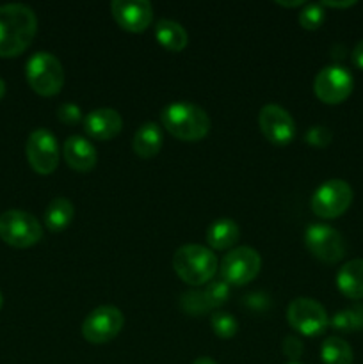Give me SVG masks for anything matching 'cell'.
Instances as JSON below:
<instances>
[{
  "instance_id": "13",
  "label": "cell",
  "mask_w": 363,
  "mask_h": 364,
  "mask_svg": "<svg viewBox=\"0 0 363 364\" xmlns=\"http://www.w3.org/2000/svg\"><path fill=\"white\" fill-rule=\"evenodd\" d=\"M258 124L267 141L276 146L290 144L292 139L295 137V121L283 107L274 103L262 107L258 114Z\"/></svg>"
},
{
  "instance_id": "5",
  "label": "cell",
  "mask_w": 363,
  "mask_h": 364,
  "mask_svg": "<svg viewBox=\"0 0 363 364\" xmlns=\"http://www.w3.org/2000/svg\"><path fill=\"white\" fill-rule=\"evenodd\" d=\"M0 238L7 245L27 249L43 238V228L32 213L23 210H7L0 213Z\"/></svg>"
},
{
  "instance_id": "16",
  "label": "cell",
  "mask_w": 363,
  "mask_h": 364,
  "mask_svg": "<svg viewBox=\"0 0 363 364\" xmlns=\"http://www.w3.org/2000/svg\"><path fill=\"white\" fill-rule=\"evenodd\" d=\"M63 155L68 166L78 173H88L98 162V151L93 146L91 141H88L82 135H71L64 141Z\"/></svg>"
},
{
  "instance_id": "8",
  "label": "cell",
  "mask_w": 363,
  "mask_h": 364,
  "mask_svg": "<svg viewBox=\"0 0 363 364\" xmlns=\"http://www.w3.org/2000/svg\"><path fill=\"white\" fill-rule=\"evenodd\" d=\"M262 269V258L253 247H235L221 262V277L228 284L242 287L255 279Z\"/></svg>"
},
{
  "instance_id": "35",
  "label": "cell",
  "mask_w": 363,
  "mask_h": 364,
  "mask_svg": "<svg viewBox=\"0 0 363 364\" xmlns=\"http://www.w3.org/2000/svg\"><path fill=\"white\" fill-rule=\"evenodd\" d=\"M4 95H6V82H4V78L0 77V100L4 98Z\"/></svg>"
},
{
  "instance_id": "19",
  "label": "cell",
  "mask_w": 363,
  "mask_h": 364,
  "mask_svg": "<svg viewBox=\"0 0 363 364\" xmlns=\"http://www.w3.org/2000/svg\"><path fill=\"white\" fill-rule=\"evenodd\" d=\"M241 238L238 224L231 219H217L206 230V242L216 251H226L233 247Z\"/></svg>"
},
{
  "instance_id": "26",
  "label": "cell",
  "mask_w": 363,
  "mask_h": 364,
  "mask_svg": "<svg viewBox=\"0 0 363 364\" xmlns=\"http://www.w3.org/2000/svg\"><path fill=\"white\" fill-rule=\"evenodd\" d=\"M326 20L322 4H306L302 11L299 13V23L306 31H317Z\"/></svg>"
},
{
  "instance_id": "32",
  "label": "cell",
  "mask_w": 363,
  "mask_h": 364,
  "mask_svg": "<svg viewBox=\"0 0 363 364\" xmlns=\"http://www.w3.org/2000/svg\"><path fill=\"white\" fill-rule=\"evenodd\" d=\"M354 0H347V2H331V0H324L322 7H335V9H345V7L354 6Z\"/></svg>"
},
{
  "instance_id": "15",
  "label": "cell",
  "mask_w": 363,
  "mask_h": 364,
  "mask_svg": "<svg viewBox=\"0 0 363 364\" xmlns=\"http://www.w3.org/2000/svg\"><path fill=\"white\" fill-rule=\"evenodd\" d=\"M84 130L89 137L96 139V141H109L114 139L123 128V119H121L120 112L114 109H95L89 114H85L84 119Z\"/></svg>"
},
{
  "instance_id": "1",
  "label": "cell",
  "mask_w": 363,
  "mask_h": 364,
  "mask_svg": "<svg viewBox=\"0 0 363 364\" xmlns=\"http://www.w3.org/2000/svg\"><path fill=\"white\" fill-rule=\"evenodd\" d=\"M38 31V18L25 4L0 6V57H16L28 48Z\"/></svg>"
},
{
  "instance_id": "17",
  "label": "cell",
  "mask_w": 363,
  "mask_h": 364,
  "mask_svg": "<svg viewBox=\"0 0 363 364\" xmlns=\"http://www.w3.org/2000/svg\"><path fill=\"white\" fill-rule=\"evenodd\" d=\"M337 288L344 297L363 299V259H351L337 274Z\"/></svg>"
},
{
  "instance_id": "11",
  "label": "cell",
  "mask_w": 363,
  "mask_h": 364,
  "mask_svg": "<svg viewBox=\"0 0 363 364\" xmlns=\"http://www.w3.org/2000/svg\"><path fill=\"white\" fill-rule=\"evenodd\" d=\"M288 323L302 336H319L330 323L322 304L308 297H298L288 304Z\"/></svg>"
},
{
  "instance_id": "14",
  "label": "cell",
  "mask_w": 363,
  "mask_h": 364,
  "mask_svg": "<svg viewBox=\"0 0 363 364\" xmlns=\"http://www.w3.org/2000/svg\"><path fill=\"white\" fill-rule=\"evenodd\" d=\"M110 11L121 28L128 32H144L153 18V7L148 0H114Z\"/></svg>"
},
{
  "instance_id": "25",
  "label": "cell",
  "mask_w": 363,
  "mask_h": 364,
  "mask_svg": "<svg viewBox=\"0 0 363 364\" xmlns=\"http://www.w3.org/2000/svg\"><path fill=\"white\" fill-rule=\"evenodd\" d=\"M180 306L184 308V311L187 313V315H205V313H209L210 309V304L209 301H206L205 294H203V290H194V291H187V294H184L180 297Z\"/></svg>"
},
{
  "instance_id": "34",
  "label": "cell",
  "mask_w": 363,
  "mask_h": 364,
  "mask_svg": "<svg viewBox=\"0 0 363 364\" xmlns=\"http://www.w3.org/2000/svg\"><path fill=\"white\" fill-rule=\"evenodd\" d=\"M192 364H217L212 358H198Z\"/></svg>"
},
{
  "instance_id": "24",
  "label": "cell",
  "mask_w": 363,
  "mask_h": 364,
  "mask_svg": "<svg viewBox=\"0 0 363 364\" xmlns=\"http://www.w3.org/2000/svg\"><path fill=\"white\" fill-rule=\"evenodd\" d=\"M210 326H212L214 333L217 334L223 340H230L237 334L238 331V322L230 315V313L224 311H216L210 315Z\"/></svg>"
},
{
  "instance_id": "29",
  "label": "cell",
  "mask_w": 363,
  "mask_h": 364,
  "mask_svg": "<svg viewBox=\"0 0 363 364\" xmlns=\"http://www.w3.org/2000/svg\"><path fill=\"white\" fill-rule=\"evenodd\" d=\"M57 117H59L64 124H77L78 121H82V110L78 105L68 102L63 103V105L57 109Z\"/></svg>"
},
{
  "instance_id": "27",
  "label": "cell",
  "mask_w": 363,
  "mask_h": 364,
  "mask_svg": "<svg viewBox=\"0 0 363 364\" xmlns=\"http://www.w3.org/2000/svg\"><path fill=\"white\" fill-rule=\"evenodd\" d=\"M203 294H205L210 308H219V306H223L224 302L228 301V297H230V284L224 279L210 281V283L206 284L205 290H203Z\"/></svg>"
},
{
  "instance_id": "3",
  "label": "cell",
  "mask_w": 363,
  "mask_h": 364,
  "mask_svg": "<svg viewBox=\"0 0 363 364\" xmlns=\"http://www.w3.org/2000/svg\"><path fill=\"white\" fill-rule=\"evenodd\" d=\"M173 267L177 276L184 283L201 287L210 283L217 270V258L209 247L198 244H187L177 249L173 256Z\"/></svg>"
},
{
  "instance_id": "37",
  "label": "cell",
  "mask_w": 363,
  "mask_h": 364,
  "mask_svg": "<svg viewBox=\"0 0 363 364\" xmlns=\"http://www.w3.org/2000/svg\"><path fill=\"white\" fill-rule=\"evenodd\" d=\"M288 364H301V363H288Z\"/></svg>"
},
{
  "instance_id": "2",
  "label": "cell",
  "mask_w": 363,
  "mask_h": 364,
  "mask_svg": "<svg viewBox=\"0 0 363 364\" xmlns=\"http://www.w3.org/2000/svg\"><path fill=\"white\" fill-rule=\"evenodd\" d=\"M164 128L180 141H201L210 132V117L199 105L189 102H174L164 107L160 114Z\"/></svg>"
},
{
  "instance_id": "6",
  "label": "cell",
  "mask_w": 363,
  "mask_h": 364,
  "mask_svg": "<svg viewBox=\"0 0 363 364\" xmlns=\"http://www.w3.org/2000/svg\"><path fill=\"white\" fill-rule=\"evenodd\" d=\"M352 203V188L344 180H327L313 192L312 212L320 219H337L344 215Z\"/></svg>"
},
{
  "instance_id": "21",
  "label": "cell",
  "mask_w": 363,
  "mask_h": 364,
  "mask_svg": "<svg viewBox=\"0 0 363 364\" xmlns=\"http://www.w3.org/2000/svg\"><path fill=\"white\" fill-rule=\"evenodd\" d=\"M75 215L73 203L66 198H56L50 201L45 212V224L50 231L59 233L71 224Z\"/></svg>"
},
{
  "instance_id": "31",
  "label": "cell",
  "mask_w": 363,
  "mask_h": 364,
  "mask_svg": "<svg viewBox=\"0 0 363 364\" xmlns=\"http://www.w3.org/2000/svg\"><path fill=\"white\" fill-rule=\"evenodd\" d=\"M352 63H354L356 68L363 70V39L352 50Z\"/></svg>"
},
{
  "instance_id": "28",
  "label": "cell",
  "mask_w": 363,
  "mask_h": 364,
  "mask_svg": "<svg viewBox=\"0 0 363 364\" xmlns=\"http://www.w3.org/2000/svg\"><path fill=\"white\" fill-rule=\"evenodd\" d=\"M331 139H333V134L330 128L322 127V124H315L305 134V141L313 148H326L330 146Z\"/></svg>"
},
{
  "instance_id": "22",
  "label": "cell",
  "mask_w": 363,
  "mask_h": 364,
  "mask_svg": "<svg viewBox=\"0 0 363 364\" xmlns=\"http://www.w3.org/2000/svg\"><path fill=\"white\" fill-rule=\"evenodd\" d=\"M320 359L324 364H352V348L345 340L331 336L320 347Z\"/></svg>"
},
{
  "instance_id": "33",
  "label": "cell",
  "mask_w": 363,
  "mask_h": 364,
  "mask_svg": "<svg viewBox=\"0 0 363 364\" xmlns=\"http://www.w3.org/2000/svg\"><path fill=\"white\" fill-rule=\"evenodd\" d=\"M278 6H283V7H298V6H302V0H292V2H283V0H280V2H278Z\"/></svg>"
},
{
  "instance_id": "4",
  "label": "cell",
  "mask_w": 363,
  "mask_h": 364,
  "mask_svg": "<svg viewBox=\"0 0 363 364\" xmlns=\"http://www.w3.org/2000/svg\"><path fill=\"white\" fill-rule=\"evenodd\" d=\"M25 77L38 95L56 96L64 85V68L53 53L36 52L25 64Z\"/></svg>"
},
{
  "instance_id": "7",
  "label": "cell",
  "mask_w": 363,
  "mask_h": 364,
  "mask_svg": "<svg viewBox=\"0 0 363 364\" xmlns=\"http://www.w3.org/2000/svg\"><path fill=\"white\" fill-rule=\"evenodd\" d=\"M125 316L116 306H100L93 309L82 322V336L93 345L109 343L121 333Z\"/></svg>"
},
{
  "instance_id": "20",
  "label": "cell",
  "mask_w": 363,
  "mask_h": 364,
  "mask_svg": "<svg viewBox=\"0 0 363 364\" xmlns=\"http://www.w3.org/2000/svg\"><path fill=\"white\" fill-rule=\"evenodd\" d=\"M155 38L160 46L171 52H180L189 43V34L184 25L167 18H162L155 23Z\"/></svg>"
},
{
  "instance_id": "12",
  "label": "cell",
  "mask_w": 363,
  "mask_h": 364,
  "mask_svg": "<svg viewBox=\"0 0 363 364\" xmlns=\"http://www.w3.org/2000/svg\"><path fill=\"white\" fill-rule=\"evenodd\" d=\"M25 153L32 169L38 174H52L59 166V146L52 132L36 128L27 139Z\"/></svg>"
},
{
  "instance_id": "23",
  "label": "cell",
  "mask_w": 363,
  "mask_h": 364,
  "mask_svg": "<svg viewBox=\"0 0 363 364\" xmlns=\"http://www.w3.org/2000/svg\"><path fill=\"white\" fill-rule=\"evenodd\" d=\"M331 327L342 333H352V331L363 329V306L342 309L331 318Z\"/></svg>"
},
{
  "instance_id": "30",
  "label": "cell",
  "mask_w": 363,
  "mask_h": 364,
  "mask_svg": "<svg viewBox=\"0 0 363 364\" xmlns=\"http://www.w3.org/2000/svg\"><path fill=\"white\" fill-rule=\"evenodd\" d=\"M283 354L290 359V363H298V359L302 354V343L299 338L287 336L283 341Z\"/></svg>"
},
{
  "instance_id": "9",
  "label": "cell",
  "mask_w": 363,
  "mask_h": 364,
  "mask_svg": "<svg viewBox=\"0 0 363 364\" xmlns=\"http://www.w3.org/2000/svg\"><path fill=\"white\" fill-rule=\"evenodd\" d=\"M352 87H354L352 75L345 68L337 66V64L322 68L313 82L315 96L327 105H338V103L345 102L351 96Z\"/></svg>"
},
{
  "instance_id": "36",
  "label": "cell",
  "mask_w": 363,
  "mask_h": 364,
  "mask_svg": "<svg viewBox=\"0 0 363 364\" xmlns=\"http://www.w3.org/2000/svg\"><path fill=\"white\" fill-rule=\"evenodd\" d=\"M2 304H4V297H2V291H0V309H2Z\"/></svg>"
},
{
  "instance_id": "18",
  "label": "cell",
  "mask_w": 363,
  "mask_h": 364,
  "mask_svg": "<svg viewBox=\"0 0 363 364\" xmlns=\"http://www.w3.org/2000/svg\"><path fill=\"white\" fill-rule=\"evenodd\" d=\"M164 142L162 128L157 123H144L132 139V148L141 159H153L160 151Z\"/></svg>"
},
{
  "instance_id": "10",
  "label": "cell",
  "mask_w": 363,
  "mask_h": 364,
  "mask_svg": "<svg viewBox=\"0 0 363 364\" xmlns=\"http://www.w3.org/2000/svg\"><path fill=\"white\" fill-rule=\"evenodd\" d=\"M305 245L317 259L337 263L345 256V240L340 231L327 224H312L305 231Z\"/></svg>"
}]
</instances>
